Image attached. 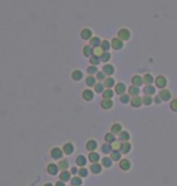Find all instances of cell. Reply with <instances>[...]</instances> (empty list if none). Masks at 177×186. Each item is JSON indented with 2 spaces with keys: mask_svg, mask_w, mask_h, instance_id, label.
<instances>
[{
  "mask_svg": "<svg viewBox=\"0 0 177 186\" xmlns=\"http://www.w3.org/2000/svg\"><path fill=\"white\" fill-rule=\"evenodd\" d=\"M81 38L82 40H91L93 38V31L89 28H83L81 30Z\"/></svg>",
  "mask_w": 177,
  "mask_h": 186,
  "instance_id": "3957f363",
  "label": "cell"
},
{
  "mask_svg": "<svg viewBox=\"0 0 177 186\" xmlns=\"http://www.w3.org/2000/svg\"><path fill=\"white\" fill-rule=\"evenodd\" d=\"M130 94L129 93H124V94H122L120 96V102L123 103V104H128V103H130Z\"/></svg>",
  "mask_w": 177,
  "mask_h": 186,
  "instance_id": "b9f144b4",
  "label": "cell"
},
{
  "mask_svg": "<svg viewBox=\"0 0 177 186\" xmlns=\"http://www.w3.org/2000/svg\"><path fill=\"white\" fill-rule=\"evenodd\" d=\"M70 181H71V185H73V186H81V185H82V179H81V176H74Z\"/></svg>",
  "mask_w": 177,
  "mask_h": 186,
  "instance_id": "60d3db41",
  "label": "cell"
},
{
  "mask_svg": "<svg viewBox=\"0 0 177 186\" xmlns=\"http://www.w3.org/2000/svg\"><path fill=\"white\" fill-rule=\"evenodd\" d=\"M128 93H129L130 96L135 97V96H139L140 89H139V87H137V86H134V85H131V86L128 88Z\"/></svg>",
  "mask_w": 177,
  "mask_h": 186,
  "instance_id": "f1b7e54d",
  "label": "cell"
},
{
  "mask_svg": "<svg viewBox=\"0 0 177 186\" xmlns=\"http://www.w3.org/2000/svg\"><path fill=\"white\" fill-rule=\"evenodd\" d=\"M88 160H89L92 163H98L100 161V155L98 152H95V151H92L89 154V156H88Z\"/></svg>",
  "mask_w": 177,
  "mask_h": 186,
  "instance_id": "603a6c76",
  "label": "cell"
},
{
  "mask_svg": "<svg viewBox=\"0 0 177 186\" xmlns=\"http://www.w3.org/2000/svg\"><path fill=\"white\" fill-rule=\"evenodd\" d=\"M111 47H112V46H111V42H109V40H102L100 48H101L104 52H109V50H110Z\"/></svg>",
  "mask_w": 177,
  "mask_h": 186,
  "instance_id": "1f68e13d",
  "label": "cell"
},
{
  "mask_svg": "<svg viewBox=\"0 0 177 186\" xmlns=\"http://www.w3.org/2000/svg\"><path fill=\"white\" fill-rule=\"evenodd\" d=\"M130 104H131V106H134V108H140L141 105L144 104V102H142V98H141V97L135 96V97H133V98H131Z\"/></svg>",
  "mask_w": 177,
  "mask_h": 186,
  "instance_id": "4fadbf2b",
  "label": "cell"
},
{
  "mask_svg": "<svg viewBox=\"0 0 177 186\" xmlns=\"http://www.w3.org/2000/svg\"><path fill=\"white\" fill-rule=\"evenodd\" d=\"M153 102H154L155 104H160L163 100H162V98L159 97V96H155V97H154V99H153Z\"/></svg>",
  "mask_w": 177,
  "mask_h": 186,
  "instance_id": "f907efd6",
  "label": "cell"
},
{
  "mask_svg": "<svg viewBox=\"0 0 177 186\" xmlns=\"http://www.w3.org/2000/svg\"><path fill=\"white\" fill-rule=\"evenodd\" d=\"M71 174H74V175H76V174H78V169L76 168V167H73L71 168V172H70Z\"/></svg>",
  "mask_w": 177,
  "mask_h": 186,
  "instance_id": "816d5d0a",
  "label": "cell"
},
{
  "mask_svg": "<svg viewBox=\"0 0 177 186\" xmlns=\"http://www.w3.org/2000/svg\"><path fill=\"white\" fill-rule=\"evenodd\" d=\"M111 46L115 50H122L123 48V40H120L119 38H115L111 41Z\"/></svg>",
  "mask_w": 177,
  "mask_h": 186,
  "instance_id": "30bf717a",
  "label": "cell"
},
{
  "mask_svg": "<svg viewBox=\"0 0 177 186\" xmlns=\"http://www.w3.org/2000/svg\"><path fill=\"white\" fill-rule=\"evenodd\" d=\"M101 151H102L104 154H111V152H112L111 144H110V143H105V144H102V146H101Z\"/></svg>",
  "mask_w": 177,
  "mask_h": 186,
  "instance_id": "4dcf8cb0",
  "label": "cell"
},
{
  "mask_svg": "<svg viewBox=\"0 0 177 186\" xmlns=\"http://www.w3.org/2000/svg\"><path fill=\"white\" fill-rule=\"evenodd\" d=\"M120 144H122V143H119V141H117V140L112 141V143H111L112 151H113V150H119V149H120Z\"/></svg>",
  "mask_w": 177,
  "mask_h": 186,
  "instance_id": "c3c4849f",
  "label": "cell"
},
{
  "mask_svg": "<svg viewBox=\"0 0 177 186\" xmlns=\"http://www.w3.org/2000/svg\"><path fill=\"white\" fill-rule=\"evenodd\" d=\"M130 150H131L130 143H129V141H122L119 151H120L122 154H128V152H130Z\"/></svg>",
  "mask_w": 177,
  "mask_h": 186,
  "instance_id": "ba28073f",
  "label": "cell"
},
{
  "mask_svg": "<svg viewBox=\"0 0 177 186\" xmlns=\"http://www.w3.org/2000/svg\"><path fill=\"white\" fill-rule=\"evenodd\" d=\"M44 186H53V185H52V184H45Z\"/></svg>",
  "mask_w": 177,
  "mask_h": 186,
  "instance_id": "db71d44e",
  "label": "cell"
},
{
  "mask_svg": "<svg viewBox=\"0 0 177 186\" xmlns=\"http://www.w3.org/2000/svg\"><path fill=\"white\" fill-rule=\"evenodd\" d=\"M71 78H73V80H74V81H80V80H82V79H83V72H82L81 70L76 69V70H74V71H73Z\"/></svg>",
  "mask_w": 177,
  "mask_h": 186,
  "instance_id": "ffe728a7",
  "label": "cell"
},
{
  "mask_svg": "<svg viewBox=\"0 0 177 186\" xmlns=\"http://www.w3.org/2000/svg\"><path fill=\"white\" fill-rule=\"evenodd\" d=\"M63 154H64V151L59 147H53L51 150V157L53 160H60L63 157Z\"/></svg>",
  "mask_w": 177,
  "mask_h": 186,
  "instance_id": "7a4b0ae2",
  "label": "cell"
},
{
  "mask_svg": "<svg viewBox=\"0 0 177 186\" xmlns=\"http://www.w3.org/2000/svg\"><path fill=\"white\" fill-rule=\"evenodd\" d=\"M158 96L162 98V100H163V102H168V100H170V99H171V92L164 88V89H162L160 92H159V94H158Z\"/></svg>",
  "mask_w": 177,
  "mask_h": 186,
  "instance_id": "8992f818",
  "label": "cell"
},
{
  "mask_svg": "<svg viewBox=\"0 0 177 186\" xmlns=\"http://www.w3.org/2000/svg\"><path fill=\"white\" fill-rule=\"evenodd\" d=\"M131 83H133L134 86H137V87L142 86V85L145 83V82H144V78L140 76V75H135V76H133V79H131Z\"/></svg>",
  "mask_w": 177,
  "mask_h": 186,
  "instance_id": "2e32d148",
  "label": "cell"
},
{
  "mask_svg": "<svg viewBox=\"0 0 177 186\" xmlns=\"http://www.w3.org/2000/svg\"><path fill=\"white\" fill-rule=\"evenodd\" d=\"M104 85H105V87H106V88H112V87H115V86H116V81H115V79H113V78L107 76V78L105 79V81H104Z\"/></svg>",
  "mask_w": 177,
  "mask_h": 186,
  "instance_id": "44dd1931",
  "label": "cell"
},
{
  "mask_svg": "<svg viewBox=\"0 0 177 186\" xmlns=\"http://www.w3.org/2000/svg\"><path fill=\"white\" fill-rule=\"evenodd\" d=\"M63 151H64V154H66V155H71V154L74 152V145H73L71 143H66V144H64V146H63Z\"/></svg>",
  "mask_w": 177,
  "mask_h": 186,
  "instance_id": "7402d4cb",
  "label": "cell"
},
{
  "mask_svg": "<svg viewBox=\"0 0 177 186\" xmlns=\"http://www.w3.org/2000/svg\"><path fill=\"white\" fill-rule=\"evenodd\" d=\"M95 78H96V80H98L99 82H104L105 79H106V74H105L104 71H98L96 75H95Z\"/></svg>",
  "mask_w": 177,
  "mask_h": 186,
  "instance_id": "ee69618b",
  "label": "cell"
},
{
  "mask_svg": "<svg viewBox=\"0 0 177 186\" xmlns=\"http://www.w3.org/2000/svg\"><path fill=\"white\" fill-rule=\"evenodd\" d=\"M89 62H91V64H92V65H98V64L101 62L100 56H98V54H93L92 57L89 58Z\"/></svg>",
  "mask_w": 177,
  "mask_h": 186,
  "instance_id": "d590c367",
  "label": "cell"
},
{
  "mask_svg": "<svg viewBox=\"0 0 177 186\" xmlns=\"http://www.w3.org/2000/svg\"><path fill=\"white\" fill-rule=\"evenodd\" d=\"M78 175L81 178H86L88 175V169H86L84 167H81V169H78Z\"/></svg>",
  "mask_w": 177,
  "mask_h": 186,
  "instance_id": "7dc6e473",
  "label": "cell"
},
{
  "mask_svg": "<svg viewBox=\"0 0 177 186\" xmlns=\"http://www.w3.org/2000/svg\"><path fill=\"white\" fill-rule=\"evenodd\" d=\"M117 38H119V39L123 40V41L129 40V38H130V31H129L128 29H125V28H122V29L118 31V36H117Z\"/></svg>",
  "mask_w": 177,
  "mask_h": 186,
  "instance_id": "277c9868",
  "label": "cell"
},
{
  "mask_svg": "<svg viewBox=\"0 0 177 186\" xmlns=\"http://www.w3.org/2000/svg\"><path fill=\"white\" fill-rule=\"evenodd\" d=\"M76 163H77V165H80V167H84L86 163H87V158H86L83 155H80V156L76 157Z\"/></svg>",
  "mask_w": 177,
  "mask_h": 186,
  "instance_id": "836d02e7",
  "label": "cell"
},
{
  "mask_svg": "<svg viewBox=\"0 0 177 186\" xmlns=\"http://www.w3.org/2000/svg\"><path fill=\"white\" fill-rule=\"evenodd\" d=\"M87 72L89 74V75H96V72H98L96 65H89L87 68Z\"/></svg>",
  "mask_w": 177,
  "mask_h": 186,
  "instance_id": "7bdbcfd3",
  "label": "cell"
},
{
  "mask_svg": "<svg viewBox=\"0 0 177 186\" xmlns=\"http://www.w3.org/2000/svg\"><path fill=\"white\" fill-rule=\"evenodd\" d=\"M142 102H144V105H151L153 103V98L152 96H145L142 98Z\"/></svg>",
  "mask_w": 177,
  "mask_h": 186,
  "instance_id": "bcb514c9",
  "label": "cell"
},
{
  "mask_svg": "<svg viewBox=\"0 0 177 186\" xmlns=\"http://www.w3.org/2000/svg\"><path fill=\"white\" fill-rule=\"evenodd\" d=\"M154 78L151 75V74H145V76H144V82L146 83V85H152L153 82H154Z\"/></svg>",
  "mask_w": 177,
  "mask_h": 186,
  "instance_id": "8d00e7d4",
  "label": "cell"
},
{
  "mask_svg": "<svg viewBox=\"0 0 177 186\" xmlns=\"http://www.w3.org/2000/svg\"><path fill=\"white\" fill-rule=\"evenodd\" d=\"M129 139H130V134L127 131H122L119 133V140L120 141H129Z\"/></svg>",
  "mask_w": 177,
  "mask_h": 186,
  "instance_id": "d6a6232c",
  "label": "cell"
},
{
  "mask_svg": "<svg viewBox=\"0 0 177 186\" xmlns=\"http://www.w3.org/2000/svg\"><path fill=\"white\" fill-rule=\"evenodd\" d=\"M100 59H101V62L107 63V62L111 59V54H110V52H102V53L100 54Z\"/></svg>",
  "mask_w": 177,
  "mask_h": 186,
  "instance_id": "74e56055",
  "label": "cell"
},
{
  "mask_svg": "<svg viewBox=\"0 0 177 186\" xmlns=\"http://www.w3.org/2000/svg\"><path fill=\"white\" fill-rule=\"evenodd\" d=\"M86 147H87V150H88V151H95V149L98 147V143H96V140H94V139L88 140Z\"/></svg>",
  "mask_w": 177,
  "mask_h": 186,
  "instance_id": "ac0fdd59",
  "label": "cell"
},
{
  "mask_svg": "<svg viewBox=\"0 0 177 186\" xmlns=\"http://www.w3.org/2000/svg\"><path fill=\"white\" fill-rule=\"evenodd\" d=\"M101 169H102V164H99V162H98V163H92L91 168H89V171H91L93 174H99V173H101Z\"/></svg>",
  "mask_w": 177,
  "mask_h": 186,
  "instance_id": "e0dca14e",
  "label": "cell"
},
{
  "mask_svg": "<svg viewBox=\"0 0 177 186\" xmlns=\"http://www.w3.org/2000/svg\"><path fill=\"white\" fill-rule=\"evenodd\" d=\"M144 92L146 93V96H153L155 93V87L152 85H146L144 88Z\"/></svg>",
  "mask_w": 177,
  "mask_h": 186,
  "instance_id": "4316f807",
  "label": "cell"
},
{
  "mask_svg": "<svg viewBox=\"0 0 177 186\" xmlns=\"http://www.w3.org/2000/svg\"><path fill=\"white\" fill-rule=\"evenodd\" d=\"M123 131V129H122V126L119 124V123H115L112 127H111V132L116 135V134H119L120 132Z\"/></svg>",
  "mask_w": 177,
  "mask_h": 186,
  "instance_id": "e575fe53",
  "label": "cell"
},
{
  "mask_svg": "<svg viewBox=\"0 0 177 186\" xmlns=\"http://www.w3.org/2000/svg\"><path fill=\"white\" fill-rule=\"evenodd\" d=\"M101 40H100V38L99 36H93V38L89 40V45L93 47V48H99L100 46H101Z\"/></svg>",
  "mask_w": 177,
  "mask_h": 186,
  "instance_id": "5bb4252c",
  "label": "cell"
},
{
  "mask_svg": "<svg viewBox=\"0 0 177 186\" xmlns=\"http://www.w3.org/2000/svg\"><path fill=\"white\" fill-rule=\"evenodd\" d=\"M82 97H83L84 100L91 102V100L94 99V92L91 91V89H84V91L82 92Z\"/></svg>",
  "mask_w": 177,
  "mask_h": 186,
  "instance_id": "52a82bcc",
  "label": "cell"
},
{
  "mask_svg": "<svg viewBox=\"0 0 177 186\" xmlns=\"http://www.w3.org/2000/svg\"><path fill=\"white\" fill-rule=\"evenodd\" d=\"M86 85L88 87H94L96 85V78H94L93 75H88L86 79Z\"/></svg>",
  "mask_w": 177,
  "mask_h": 186,
  "instance_id": "cb8c5ba5",
  "label": "cell"
},
{
  "mask_svg": "<svg viewBox=\"0 0 177 186\" xmlns=\"http://www.w3.org/2000/svg\"><path fill=\"white\" fill-rule=\"evenodd\" d=\"M59 179H60L62 181H64V182L71 180V173L67 172V171H63V172L60 173V175H59Z\"/></svg>",
  "mask_w": 177,
  "mask_h": 186,
  "instance_id": "d4e9b609",
  "label": "cell"
},
{
  "mask_svg": "<svg viewBox=\"0 0 177 186\" xmlns=\"http://www.w3.org/2000/svg\"><path fill=\"white\" fill-rule=\"evenodd\" d=\"M112 163H113V161L111 157H104L101 161V164H102V167H105V168H110L112 165Z\"/></svg>",
  "mask_w": 177,
  "mask_h": 186,
  "instance_id": "f546056e",
  "label": "cell"
},
{
  "mask_svg": "<svg viewBox=\"0 0 177 186\" xmlns=\"http://www.w3.org/2000/svg\"><path fill=\"white\" fill-rule=\"evenodd\" d=\"M110 157L112 158V161H120L122 160V152L119 150H113L111 154H110Z\"/></svg>",
  "mask_w": 177,
  "mask_h": 186,
  "instance_id": "484cf974",
  "label": "cell"
},
{
  "mask_svg": "<svg viewBox=\"0 0 177 186\" xmlns=\"http://www.w3.org/2000/svg\"><path fill=\"white\" fill-rule=\"evenodd\" d=\"M94 91H95V93H102V92L105 91V85H104V82L96 83V85L94 86Z\"/></svg>",
  "mask_w": 177,
  "mask_h": 186,
  "instance_id": "ab89813d",
  "label": "cell"
},
{
  "mask_svg": "<svg viewBox=\"0 0 177 186\" xmlns=\"http://www.w3.org/2000/svg\"><path fill=\"white\" fill-rule=\"evenodd\" d=\"M154 81H155V86H157L158 88H160V89H164V88L166 87V85H168V80H166V78L163 76V75L157 76V79H155Z\"/></svg>",
  "mask_w": 177,
  "mask_h": 186,
  "instance_id": "6da1fadb",
  "label": "cell"
},
{
  "mask_svg": "<svg viewBox=\"0 0 177 186\" xmlns=\"http://www.w3.org/2000/svg\"><path fill=\"white\" fill-rule=\"evenodd\" d=\"M125 91H127V86H125L124 83H123V82H118V83H116V86H115V92L117 93V94H119V96L124 94Z\"/></svg>",
  "mask_w": 177,
  "mask_h": 186,
  "instance_id": "5b68a950",
  "label": "cell"
},
{
  "mask_svg": "<svg viewBox=\"0 0 177 186\" xmlns=\"http://www.w3.org/2000/svg\"><path fill=\"white\" fill-rule=\"evenodd\" d=\"M170 108L172 111H175V113H177V99H173L170 104Z\"/></svg>",
  "mask_w": 177,
  "mask_h": 186,
  "instance_id": "681fc988",
  "label": "cell"
},
{
  "mask_svg": "<svg viewBox=\"0 0 177 186\" xmlns=\"http://www.w3.org/2000/svg\"><path fill=\"white\" fill-rule=\"evenodd\" d=\"M115 140H116V138H115V134H113L112 132H109L107 134L105 135V141H106V143H110V144H111V143L115 141Z\"/></svg>",
  "mask_w": 177,
  "mask_h": 186,
  "instance_id": "f6af8a7d",
  "label": "cell"
},
{
  "mask_svg": "<svg viewBox=\"0 0 177 186\" xmlns=\"http://www.w3.org/2000/svg\"><path fill=\"white\" fill-rule=\"evenodd\" d=\"M58 171H59V167H58L57 164H54V163H49V164L47 165V172H48V174H51V175L58 174Z\"/></svg>",
  "mask_w": 177,
  "mask_h": 186,
  "instance_id": "9c48e42d",
  "label": "cell"
},
{
  "mask_svg": "<svg viewBox=\"0 0 177 186\" xmlns=\"http://www.w3.org/2000/svg\"><path fill=\"white\" fill-rule=\"evenodd\" d=\"M83 54H84V57L91 58L92 56L94 54V48H93L91 45H86V46L83 47Z\"/></svg>",
  "mask_w": 177,
  "mask_h": 186,
  "instance_id": "9a60e30c",
  "label": "cell"
},
{
  "mask_svg": "<svg viewBox=\"0 0 177 186\" xmlns=\"http://www.w3.org/2000/svg\"><path fill=\"white\" fill-rule=\"evenodd\" d=\"M113 94H115V92H113L111 88H106V89L102 92V97H104V99H112Z\"/></svg>",
  "mask_w": 177,
  "mask_h": 186,
  "instance_id": "83f0119b",
  "label": "cell"
},
{
  "mask_svg": "<svg viewBox=\"0 0 177 186\" xmlns=\"http://www.w3.org/2000/svg\"><path fill=\"white\" fill-rule=\"evenodd\" d=\"M100 105H101V108L104 110H109V109H111L113 106V102H112V99H102Z\"/></svg>",
  "mask_w": 177,
  "mask_h": 186,
  "instance_id": "d6986e66",
  "label": "cell"
},
{
  "mask_svg": "<svg viewBox=\"0 0 177 186\" xmlns=\"http://www.w3.org/2000/svg\"><path fill=\"white\" fill-rule=\"evenodd\" d=\"M102 71L106 74L107 76H112L115 74V67L112 64H105L102 68Z\"/></svg>",
  "mask_w": 177,
  "mask_h": 186,
  "instance_id": "8fae6325",
  "label": "cell"
},
{
  "mask_svg": "<svg viewBox=\"0 0 177 186\" xmlns=\"http://www.w3.org/2000/svg\"><path fill=\"white\" fill-rule=\"evenodd\" d=\"M56 186H65V182H64V181H62V180H59V181H57V182H56Z\"/></svg>",
  "mask_w": 177,
  "mask_h": 186,
  "instance_id": "f5cc1de1",
  "label": "cell"
},
{
  "mask_svg": "<svg viewBox=\"0 0 177 186\" xmlns=\"http://www.w3.org/2000/svg\"><path fill=\"white\" fill-rule=\"evenodd\" d=\"M58 167H59V171H67V168H69V162L66 161V160H64V161H60L59 162V164H58Z\"/></svg>",
  "mask_w": 177,
  "mask_h": 186,
  "instance_id": "f35d334b",
  "label": "cell"
},
{
  "mask_svg": "<svg viewBox=\"0 0 177 186\" xmlns=\"http://www.w3.org/2000/svg\"><path fill=\"white\" fill-rule=\"evenodd\" d=\"M119 167H120V169H123V171H129L130 167H131V163H130L129 160L123 158V160L119 161Z\"/></svg>",
  "mask_w": 177,
  "mask_h": 186,
  "instance_id": "7c38bea8",
  "label": "cell"
}]
</instances>
